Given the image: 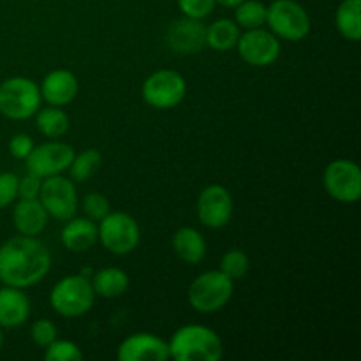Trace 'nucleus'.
<instances>
[{"label":"nucleus","instance_id":"1","mask_svg":"<svg viewBox=\"0 0 361 361\" xmlns=\"http://www.w3.org/2000/svg\"><path fill=\"white\" fill-rule=\"evenodd\" d=\"M51 252L37 236L18 235L0 245V282L27 289L48 275Z\"/></svg>","mask_w":361,"mask_h":361},{"label":"nucleus","instance_id":"2","mask_svg":"<svg viewBox=\"0 0 361 361\" xmlns=\"http://www.w3.org/2000/svg\"><path fill=\"white\" fill-rule=\"evenodd\" d=\"M169 358L175 361H219L224 344L212 328L203 324H185L169 338Z\"/></svg>","mask_w":361,"mask_h":361},{"label":"nucleus","instance_id":"3","mask_svg":"<svg viewBox=\"0 0 361 361\" xmlns=\"http://www.w3.org/2000/svg\"><path fill=\"white\" fill-rule=\"evenodd\" d=\"M95 302V293L90 279L81 274L67 275L53 286L49 293V305L59 316L74 319L90 312Z\"/></svg>","mask_w":361,"mask_h":361},{"label":"nucleus","instance_id":"4","mask_svg":"<svg viewBox=\"0 0 361 361\" xmlns=\"http://www.w3.org/2000/svg\"><path fill=\"white\" fill-rule=\"evenodd\" d=\"M235 282L221 270H210L197 275L189 286L187 300L189 305L200 314H214L224 309L233 298Z\"/></svg>","mask_w":361,"mask_h":361},{"label":"nucleus","instance_id":"5","mask_svg":"<svg viewBox=\"0 0 361 361\" xmlns=\"http://www.w3.org/2000/svg\"><path fill=\"white\" fill-rule=\"evenodd\" d=\"M41 102L39 85L30 78L13 76L0 83V113L6 118H32L41 108Z\"/></svg>","mask_w":361,"mask_h":361},{"label":"nucleus","instance_id":"6","mask_svg":"<svg viewBox=\"0 0 361 361\" xmlns=\"http://www.w3.org/2000/svg\"><path fill=\"white\" fill-rule=\"evenodd\" d=\"M267 25L282 41L298 42L309 35L310 16L296 0H274L267 6Z\"/></svg>","mask_w":361,"mask_h":361},{"label":"nucleus","instance_id":"7","mask_svg":"<svg viewBox=\"0 0 361 361\" xmlns=\"http://www.w3.org/2000/svg\"><path fill=\"white\" fill-rule=\"evenodd\" d=\"M97 231L101 245L115 256H127L140 245V224L126 212H109L99 221Z\"/></svg>","mask_w":361,"mask_h":361},{"label":"nucleus","instance_id":"8","mask_svg":"<svg viewBox=\"0 0 361 361\" xmlns=\"http://www.w3.org/2000/svg\"><path fill=\"white\" fill-rule=\"evenodd\" d=\"M187 81L178 71L161 69L143 81V101L154 109H173L185 99Z\"/></svg>","mask_w":361,"mask_h":361},{"label":"nucleus","instance_id":"9","mask_svg":"<svg viewBox=\"0 0 361 361\" xmlns=\"http://www.w3.org/2000/svg\"><path fill=\"white\" fill-rule=\"evenodd\" d=\"M39 201L42 203L49 217L55 221H69L78 214V192L76 185L71 178L63 175H53L42 178Z\"/></svg>","mask_w":361,"mask_h":361},{"label":"nucleus","instance_id":"10","mask_svg":"<svg viewBox=\"0 0 361 361\" xmlns=\"http://www.w3.org/2000/svg\"><path fill=\"white\" fill-rule=\"evenodd\" d=\"M328 196L341 203H356L361 197V169L355 161L337 159L326 166L323 175Z\"/></svg>","mask_w":361,"mask_h":361},{"label":"nucleus","instance_id":"11","mask_svg":"<svg viewBox=\"0 0 361 361\" xmlns=\"http://www.w3.org/2000/svg\"><path fill=\"white\" fill-rule=\"evenodd\" d=\"M74 148L71 145L63 143L60 140H49L48 143H42L34 147L25 162H27V171L39 178H48L53 175H62L67 171L74 159Z\"/></svg>","mask_w":361,"mask_h":361},{"label":"nucleus","instance_id":"12","mask_svg":"<svg viewBox=\"0 0 361 361\" xmlns=\"http://www.w3.org/2000/svg\"><path fill=\"white\" fill-rule=\"evenodd\" d=\"M236 49L243 62L252 67H268L281 55V39L270 30L252 28L240 34Z\"/></svg>","mask_w":361,"mask_h":361},{"label":"nucleus","instance_id":"13","mask_svg":"<svg viewBox=\"0 0 361 361\" xmlns=\"http://www.w3.org/2000/svg\"><path fill=\"white\" fill-rule=\"evenodd\" d=\"M197 219L203 226L210 229H221L229 224L235 212V204H233V196L224 185H214L204 187L197 197Z\"/></svg>","mask_w":361,"mask_h":361},{"label":"nucleus","instance_id":"14","mask_svg":"<svg viewBox=\"0 0 361 361\" xmlns=\"http://www.w3.org/2000/svg\"><path fill=\"white\" fill-rule=\"evenodd\" d=\"M118 361H168L169 345L164 338L140 331L120 342L116 349Z\"/></svg>","mask_w":361,"mask_h":361},{"label":"nucleus","instance_id":"15","mask_svg":"<svg viewBox=\"0 0 361 361\" xmlns=\"http://www.w3.org/2000/svg\"><path fill=\"white\" fill-rule=\"evenodd\" d=\"M207 27L203 20H194V18L183 16L182 20L173 21L168 28V44L169 48L180 55H192L203 49Z\"/></svg>","mask_w":361,"mask_h":361},{"label":"nucleus","instance_id":"16","mask_svg":"<svg viewBox=\"0 0 361 361\" xmlns=\"http://www.w3.org/2000/svg\"><path fill=\"white\" fill-rule=\"evenodd\" d=\"M42 101L49 106H63L71 104L76 99L80 92V83L73 71L69 69H55L42 78V83L39 85Z\"/></svg>","mask_w":361,"mask_h":361},{"label":"nucleus","instance_id":"17","mask_svg":"<svg viewBox=\"0 0 361 361\" xmlns=\"http://www.w3.org/2000/svg\"><path fill=\"white\" fill-rule=\"evenodd\" d=\"M30 298L20 288L0 289V328H18L30 317Z\"/></svg>","mask_w":361,"mask_h":361},{"label":"nucleus","instance_id":"18","mask_svg":"<svg viewBox=\"0 0 361 361\" xmlns=\"http://www.w3.org/2000/svg\"><path fill=\"white\" fill-rule=\"evenodd\" d=\"M60 240L69 252H87L99 242L97 224L88 217L74 215L73 219L66 221Z\"/></svg>","mask_w":361,"mask_h":361},{"label":"nucleus","instance_id":"19","mask_svg":"<svg viewBox=\"0 0 361 361\" xmlns=\"http://www.w3.org/2000/svg\"><path fill=\"white\" fill-rule=\"evenodd\" d=\"M48 212L39 200H20L13 210V224L20 235L37 236L46 229Z\"/></svg>","mask_w":361,"mask_h":361},{"label":"nucleus","instance_id":"20","mask_svg":"<svg viewBox=\"0 0 361 361\" xmlns=\"http://www.w3.org/2000/svg\"><path fill=\"white\" fill-rule=\"evenodd\" d=\"M176 256L187 264H200L207 256V240L197 229L180 228L171 240Z\"/></svg>","mask_w":361,"mask_h":361},{"label":"nucleus","instance_id":"21","mask_svg":"<svg viewBox=\"0 0 361 361\" xmlns=\"http://www.w3.org/2000/svg\"><path fill=\"white\" fill-rule=\"evenodd\" d=\"M90 282L95 296H101V298H118L129 289V275L115 267L95 271Z\"/></svg>","mask_w":361,"mask_h":361},{"label":"nucleus","instance_id":"22","mask_svg":"<svg viewBox=\"0 0 361 361\" xmlns=\"http://www.w3.org/2000/svg\"><path fill=\"white\" fill-rule=\"evenodd\" d=\"M335 27L345 41L361 39V0H342L335 11Z\"/></svg>","mask_w":361,"mask_h":361},{"label":"nucleus","instance_id":"23","mask_svg":"<svg viewBox=\"0 0 361 361\" xmlns=\"http://www.w3.org/2000/svg\"><path fill=\"white\" fill-rule=\"evenodd\" d=\"M240 27L235 23V20L229 18H221L215 20L207 27V35H204V42L208 48L215 49V51H229V49L236 48V42L240 39Z\"/></svg>","mask_w":361,"mask_h":361},{"label":"nucleus","instance_id":"24","mask_svg":"<svg viewBox=\"0 0 361 361\" xmlns=\"http://www.w3.org/2000/svg\"><path fill=\"white\" fill-rule=\"evenodd\" d=\"M35 127L48 140H60L69 130V115L59 106L39 108L35 113Z\"/></svg>","mask_w":361,"mask_h":361},{"label":"nucleus","instance_id":"25","mask_svg":"<svg viewBox=\"0 0 361 361\" xmlns=\"http://www.w3.org/2000/svg\"><path fill=\"white\" fill-rule=\"evenodd\" d=\"M102 155L101 152L95 150V148H87L81 154H74L73 162L69 166V178L73 182L83 183L101 168Z\"/></svg>","mask_w":361,"mask_h":361},{"label":"nucleus","instance_id":"26","mask_svg":"<svg viewBox=\"0 0 361 361\" xmlns=\"http://www.w3.org/2000/svg\"><path fill=\"white\" fill-rule=\"evenodd\" d=\"M235 23L243 30L267 25V6L259 0H243L235 7Z\"/></svg>","mask_w":361,"mask_h":361},{"label":"nucleus","instance_id":"27","mask_svg":"<svg viewBox=\"0 0 361 361\" xmlns=\"http://www.w3.org/2000/svg\"><path fill=\"white\" fill-rule=\"evenodd\" d=\"M219 270L226 275V277L231 279L233 282L240 281L247 275V271L250 270V259L243 250L240 249H231L222 256L221 259V268Z\"/></svg>","mask_w":361,"mask_h":361},{"label":"nucleus","instance_id":"28","mask_svg":"<svg viewBox=\"0 0 361 361\" xmlns=\"http://www.w3.org/2000/svg\"><path fill=\"white\" fill-rule=\"evenodd\" d=\"M44 360L46 361H81L83 360V353L78 348V344H74L73 341H59L46 348L44 351Z\"/></svg>","mask_w":361,"mask_h":361},{"label":"nucleus","instance_id":"29","mask_svg":"<svg viewBox=\"0 0 361 361\" xmlns=\"http://www.w3.org/2000/svg\"><path fill=\"white\" fill-rule=\"evenodd\" d=\"M81 208H83L85 215L94 222H99L111 212L109 200L101 192H88L87 196L83 197Z\"/></svg>","mask_w":361,"mask_h":361},{"label":"nucleus","instance_id":"30","mask_svg":"<svg viewBox=\"0 0 361 361\" xmlns=\"http://www.w3.org/2000/svg\"><path fill=\"white\" fill-rule=\"evenodd\" d=\"M56 335H59V331H56L55 323H51L49 319H37L32 323L30 338L39 348H48L51 342L56 341Z\"/></svg>","mask_w":361,"mask_h":361},{"label":"nucleus","instance_id":"31","mask_svg":"<svg viewBox=\"0 0 361 361\" xmlns=\"http://www.w3.org/2000/svg\"><path fill=\"white\" fill-rule=\"evenodd\" d=\"M178 9L182 11L183 16L194 18V20H204L214 13L217 2L215 0H176Z\"/></svg>","mask_w":361,"mask_h":361},{"label":"nucleus","instance_id":"32","mask_svg":"<svg viewBox=\"0 0 361 361\" xmlns=\"http://www.w3.org/2000/svg\"><path fill=\"white\" fill-rule=\"evenodd\" d=\"M18 180L14 173H0V210L13 204L18 197Z\"/></svg>","mask_w":361,"mask_h":361},{"label":"nucleus","instance_id":"33","mask_svg":"<svg viewBox=\"0 0 361 361\" xmlns=\"http://www.w3.org/2000/svg\"><path fill=\"white\" fill-rule=\"evenodd\" d=\"M42 178L27 173L23 178L18 180V197L20 200H37L39 192H41Z\"/></svg>","mask_w":361,"mask_h":361},{"label":"nucleus","instance_id":"34","mask_svg":"<svg viewBox=\"0 0 361 361\" xmlns=\"http://www.w3.org/2000/svg\"><path fill=\"white\" fill-rule=\"evenodd\" d=\"M35 143L28 134H14L9 141V154L18 161H25L34 150Z\"/></svg>","mask_w":361,"mask_h":361},{"label":"nucleus","instance_id":"35","mask_svg":"<svg viewBox=\"0 0 361 361\" xmlns=\"http://www.w3.org/2000/svg\"><path fill=\"white\" fill-rule=\"evenodd\" d=\"M217 4H221L222 7H229V9H235L236 6H238L240 2H243V0H215Z\"/></svg>","mask_w":361,"mask_h":361},{"label":"nucleus","instance_id":"36","mask_svg":"<svg viewBox=\"0 0 361 361\" xmlns=\"http://www.w3.org/2000/svg\"><path fill=\"white\" fill-rule=\"evenodd\" d=\"M4 348V334H2V328H0V351Z\"/></svg>","mask_w":361,"mask_h":361}]
</instances>
